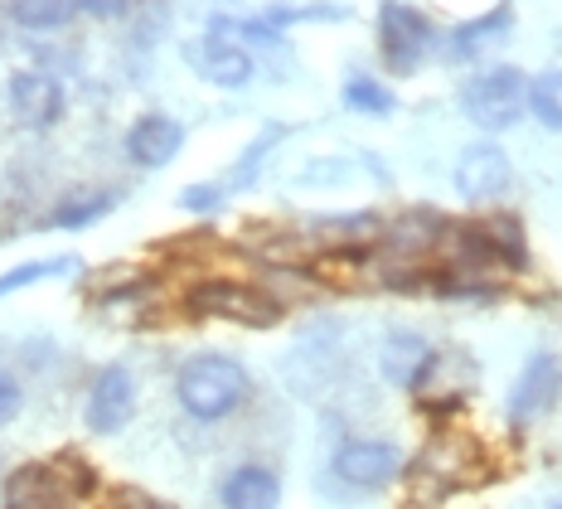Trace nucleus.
<instances>
[{
  "instance_id": "b1692460",
  "label": "nucleus",
  "mask_w": 562,
  "mask_h": 509,
  "mask_svg": "<svg viewBox=\"0 0 562 509\" xmlns=\"http://www.w3.org/2000/svg\"><path fill=\"white\" fill-rule=\"evenodd\" d=\"M272 141H277V132H267L262 141H252V151H248V156H243V165H238V175H233V180H252V170H257V161H262L267 156V151H272Z\"/></svg>"
},
{
  "instance_id": "423d86ee",
  "label": "nucleus",
  "mask_w": 562,
  "mask_h": 509,
  "mask_svg": "<svg viewBox=\"0 0 562 509\" xmlns=\"http://www.w3.org/2000/svg\"><path fill=\"white\" fill-rule=\"evenodd\" d=\"M558 394H562V359L558 354H533L509 388V422L514 428H529V422H538L553 408Z\"/></svg>"
},
{
  "instance_id": "1a4fd4ad",
  "label": "nucleus",
  "mask_w": 562,
  "mask_h": 509,
  "mask_svg": "<svg viewBox=\"0 0 562 509\" xmlns=\"http://www.w3.org/2000/svg\"><path fill=\"white\" fill-rule=\"evenodd\" d=\"M10 108H15V122L44 132V126H54L64 117V88L44 68H25V74L10 78Z\"/></svg>"
},
{
  "instance_id": "5701e85b",
  "label": "nucleus",
  "mask_w": 562,
  "mask_h": 509,
  "mask_svg": "<svg viewBox=\"0 0 562 509\" xmlns=\"http://www.w3.org/2000/svg\"><path fill=\"white\" fill-rule=\"evenodd\" d=\"M20 408H25V394H20V384L10 374H0V428H5V422H15Z\"/></svg>"
},
{
  "instance_id": "f03ea898",
  "label": "nucleus",
  "mask_w": 562,
  "mask_h": 509,
  "mask_svg": "<svg viewBox=\"0 0 562 509\" xmlns=\"http://www.w3.org/2000/svg\"><path fill=\"white\" fill-rule=\"evenodd\" d=\"M461 108L480 132H505L529 112V82L519 68H490L461 88Z\"/></svg>"
},
{
  "instance_id": "f257e3e1",
  "label": "nucleus",
  "mask_w": 562,
  "mask_h": 509,
  "mask_svg": "<svg viewBox=\"0 0 562 509\" xmlns=\"http://www.w3.org/2000/svg\"><path fill=\"white\" fill-rule=\"evenodd\" d=\"M248 369L228 354H194L180 374H175V398L180 408L199 422H218L228 418L233 408L248 402Z\"/></svg>"
},
{
  "instance_id": "f8f14e48",
  "label": "nucleus",
  "mask_w": 562,
  "mask_h": 509,
  "mask_svg": "<svg viewBox=\"0 0 562 509\" xmlns=\"http://www.w3.org/2000/svg\"><path fill=\"white\" fill-rule=\"evenodd\" d=\"M184 146V126L175 122V117H140V122L126 132V156H132V165H140V170H160V165H170L175 156H180Z\"/></svg>"
},
{
  "instance_id": "4be33fe9",
  "label": "nucleus",
  "mask_w": 562,
  "mask_h": 509,
  "mask_svg": "<svg viewBox=\"0 0 562 509\" xmlns=\"http://www.w3.org/2000/svg\"><path fill=\"white\" fill-rule=\"evenodd\" d=\"M180 204L190 209V214H214V209L224 204V189L218 185H194V189H184L180 195Z\"/></svg>"
},
{
  "instance_id": "20e7f679",
  "label": "nucleus",
  "mask_w": 562,
  "mask_h": 509,
  "mask_svg": "<svg viewBox=\"0 0 562 509\" xmlns=\"http://www.w3.org/2000/svg\"><path fill=\"white\" fill-rule=\"evenodd\" d=\"M88 466L78 471L74 461H54V466H20L5 480V509H64L78 485H88Z\"/></svg>"
},
{
  "instance_id": "39448f33",
  "label": "nucleus",
  "mask_w": 562,
  "mask_h": 509,
  "mask_svg": "<svg viewBox=\"0 0 562 509\" xmlns=\"http://www.w3.org/2000/svg\"><path fill=\"white\" fill-rule=\"evenodd\" d=\"M379 49L389 58L393 74H417V64L431 49V25L422 20V10L403 5V0H389L379 10Z\"/></svg>"
},
{
  "instance_id": "bb28decb",
  "label": "nucleus",
  "mask_w": 562,
  "mask_h": 509,
  "mask_svg": "<svg viewBox=\"0 0 562 509\" xmlns=\"http://www.w3.org/2000/svg\"><path fill=\"white\" fill-rule=\"evenodd\" d=\"M548 509H562V495H558V500H553V505H548Z\"/></svg>"
},
{
  "instance_id": "a211bd4d",
  "label": "nucleus",
  "mask_w": 562,
  "mask_h": 509,
  "mask_svg": "<svg viewBox=\"0 0 562 509\" xmlns=\"http://www.w3.org/2000/svg\"><path fill=\"white\" fill-rule=\"evenodd\" d=\"M529 112H533L543 126L562 132V68H548L543 78L529 82Z\"/></svg>"
},
{
  "instance_id": "0eeeda50",
  "label": "nucleus",
  "mask_w": 562,
  "mask_h": 509,
  "mask_svg": "<svg viewBox=\"0 0 562 509\" xmlns=\"http://www.w3.org/2000/svg\"><path fill=\"white\" fill-rule=\"evenodd\" d=\"M397 471H403V452L393 442H379V436H355L335 452V476L345 485H359V490H379Z\"/></svg>"
},
{
  "instance_id": "2eb2a0df",
  "label": "nucleus",
  "mask_w": 562,
  "mask_h": 509,
  "mask_svg": "<svg viewBox=\"0 0 562 509\" xmlns=\"http://www.w3.org/2000/svg\"><path fill=\"white\" fill-rule=\"evenodd\" d=\"M199 64V78H209L214 88H243L252 78V54L238 49V44H224V40H209L204 49L194 54Z\"/></svg>"
},
{
  "instance_id": "412c9836",
  "label": "nucleus",
  "mask_w": 562,
  "mask_h": 509,
  "mask_svg": "<svg viewBox=\"0 0 562 509\" xmlns=\"http://www.w3.org/2000/svg\"><path fill=\"white\" fill-rule=\"evenodd\" d=\"M345 108L369 112V117H389L397 102H393V92L383 88V82H373V78H349V82H345Z\"/></svg>"
},
{
  "instance_id": "6ab92c4d",
  "label": "nucleus",
  "mask_w": 562,
  "mask_h": 509,
  "mask_svg": "<svg viewBox=\"0 0 562 509\" xmlns=\"http://www.w3.org/2000/svg\"><path fill=\"white\" fill-rule=\"evenodd\" d=\"M74 10H78L74 0H15L10 15H15V25H25V30H58Z\"/></svg>"
},
{
  "instance_id": "393cba45",
  "label": "nucleus",
  "mask_w": 562,
  "mask_h": 509,
  "mask_svg": "<svg viewBox=\"0 0 562 509\" xmlns=\"http://www.w3.org/2000/svg\"><path fill=\"white\" fill-rule=\"evenodd\" d=\"M108 509H160L156 500H150L146 490H132V485H126V490H112V500H108Z\"/></svg>"
},
{
  "instance_id": "9d476101",
  "label": "nucleus",
  "mask_w": 562,
  "mask_h": 509,
  "mask_svg": "<svg viewBox=\"0 0 562 509\" xmlns=\"http://www.w3.org/2000/svg\"><path fill=\"white\" fill-rule=\"evenodd\" d=\"M480 461H485V452H480L475 436L437 432L427 442V452H422V471L437 476L441 485H471V480H480Z\"/></svg>"
},
{
  "instance_id": "aec40b11",
  "label": "nucleus",
  "mask_w": 562,
  "mask_h": 509,
  "mask_svg": "<svg viewBox=\"0 0 562 509\" xmlns=\"http://www.w3.org/2000/svg\"><path fill=\"white\" fill-rule=\"evenodd\" d=\"M74 267H78V257H49V263L10 267V272H0V296L20 291V287H34V281H49V277H68Z\"/></svg>"
},
{
  "instance_id": "7ed1b4c3",
  "label": "nucleus",
  "mask_w": 562,
  "mask_h": 509,
  "mask_svg": "<svg viewBox=\"0 0 562 509\" xmlns=\"http://www.w3.org/2000/svg\"><path fill=\"white\" fill-rule=\"evenodd\" d=\"M190 316H214V321H238L252 330H267L281 321V301L248 281H204L190 291Z\"/></svg>"
},
{
  "instance_id": "dca6fc26",
  "label": "nucleus",
  "mask_w": 562,
  "mask_h": 509,
  "mask_svg": "<svg viewBox=\"0 0 562 509\" xmlns=\"http://www.w3.org/2000/svg\"><path fill=\"white\" fill-rule=\"evenodd\" d=\"M509 25H514V10L509 5H495L490 15H480V20H465L461 30L451 34V49L456 54H480V49H490V44H499L509 34Z\"/></svg>"
},
{
  "instance_id": "6e6552de",
  "label": "nucleus",
  "mask_w": 562,
  "mask_h": 509,
  "mask_svg": "<svg viewBox=\"0 0 562 509\" xmlns=\"http://www.w3.org/2000/svg\"><path fill=\"white\" fill-rule=\"evenodd\" d=\"M132 412H136V378H132V369L112 364V369H102L98 378H92L88 428L98 436H112V432H122L126 422H132Z\"/></svg>"
},
{
  "instance_id": "9b49d317",
  "label": "nucleus",
  "mask_w": 562,
  "mask_h": 509,
  "mask_svg": "<svg viewBox=\"0 0 562 509\" xmlns=\"http://www.w3.org/2000/svg\"><path fill=\"white\" fill-rule=\"evenodd\" d=\"M509 180H514L509 156L499 146H490V141L465 146L461 161H456V189H461L465 199H495L509 189Z\"/></svg>"
},
{
  "instance_id": "4468645a",
  "label": "nucleus",
  "mask_w": 562,
  "mask_h": 509,
  "mask_svg": "<svg viewBox=\"0 0 562 509\" xmlns=\"http://www.w3.org/2000/svg\"><path fill=\"white\" fill-rule=\"evenodd\" d=\"M218 500H224V509H277L281 500V480L277 471L267 466H238L224 476V490H218Z\"/></svg>"
},
{
  "instance_id": "f3484780",
  "label": "nucleus",
  "mask_w": 562,
  "mask_h": 509,
  "mask_svg": "<svg viewBox=\"0 0 562 509\" xmlns=\"http://www.w3.org/2000/svg\"><path fill=\"white\" fill-rule=\"evenodd\" d=\"M112 204H116V195H108V189L74 195L49 214V229H88V223H98L102 214H112Z\"/></svg>"
},
{
  "instance_id": "ddd939ff",
  "label": "nucleus",
  "mask_w": 562,
  "mask_h": 509,
  "mask_svg": "<svg viewBox=\"0 0 562 509\" xmlns=\"http://www.w3.org/2000/svg\"><path fill=\"white\" fill-rule=\"evenodd\" d=\"M431 359H437V350H431L417 330H393V335L383 340V350H379V369L397 388H417L422 378H427Z\"/></svg>"
},
{
  "instance_id": "a878e982",
  "label": "nucleus",
  "mask_w": 562,
  "mask_h": 509,
  "mask_svg": "<svg viewBox=\"0 0 562 509\" xmlns=\"http://www.w3.org/2000/svg\"><path fill=\"white\" fill-rule=\"evenodd\" d=\"M83 15H98V20H112V15H122L126 10V0H74Z\"/></svg>"
}]
</instances>
